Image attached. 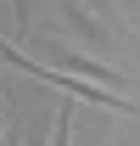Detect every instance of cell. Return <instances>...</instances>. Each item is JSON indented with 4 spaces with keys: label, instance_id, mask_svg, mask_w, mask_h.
<instances>
[{
    "label": "cell",
    "instance_id": "6da1fadb",
    "mask_svg": "<svg viewBox=\"0 0 140 146\" xmlns=\"http://www.w3.org/2000/svg\"><path fill=\"white\" fill-rule=\"evenodd\" d=\"M0 56L11 62V68H22V73H34V79H45L51 90H67V96H79V101H95V107H112V112H129V101L123 96H112V90H95L90 79H62V73H51V62H34V56H22L11 39L0 34Z\"/></svg>",
    "mask_w": 140,
    "mask_h": 146
},
{
    "label": "cell",
    "instance_id": "7a4b0ae2",
    "mask_svg": "<svg viewBox=\"0 0 140 146\" xmlns=\"http://www.w3.org/2000/svg\"><path fill=\"white\" fill-rule=\"evenodd\" d=\"M56 6H62V17H67V23H73V28H79L84 39H95V45H106V28H101L95 17H84V11H79V0H56Z\"/></svg>",
    "mask_w": 140,
    "mask_h": 146
},
{
    "label": "cell",
    "instance_id": "3957f363",
    "mask_svg": "<svg viewBox=\"0 0 140 146\" xmlns=\"http://www.w3.org/2000/svg\"><path fill=\"white\" fill-rule=\"evenodd\" d=\"M67 135H73V107L62 101V107H56V141L51 146H67Z\"/></svg>",
    "mask_w": 140,
    "mask_h": 146
}]
</instances>
